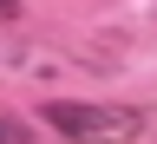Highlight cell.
<instances>
[{
  "instance_id": "1",
  "label": "cell",
  "mask_w": 157,
  "mask_h": 144,
  "mask_svg": "<svg viewBox=\"0 0 157 144\" xmlns=\"http://www.w3.org/2000/svg\"><path fill=\"white\" fill-rule=\"evenodd\" d=\"M46 125L66 131L78 144H131L144 131V111L137 105H85V98H52L46 105Z\"/></svg>"
},
{
  "instance_id": "2",
  "label": "cell",
  "mask_w": 157,
  "mask_h": 144,
  "mask_svg": "<svg viewBox=\"0 0 157 144\" xmlns=\"http://www.w3.org/2000/svg\"><path fill=\"white\" fill-rule=\"evenodd\" d=\"M0 144H26V125H7L0 118Z\"/></svg>"
},
{
  "instance_id": "3",
  "label": "cell",
  "mask_w": 157,
  "mask_h": 144,
  "mask_svg": "<svg viewBox=\"0 0 157 144\" xmlns=\"http://www.w3.org/2000/svg\"><path fill=\"white\" fill-rule=\"evenodd\" d=\"M7 13H13V0H0V20H7Z\"/></svg>"
}]
</instances>
